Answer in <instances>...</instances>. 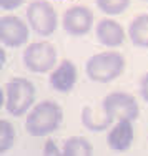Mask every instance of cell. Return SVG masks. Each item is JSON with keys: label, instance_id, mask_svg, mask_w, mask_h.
I'll list each match as a JSON object with an SVG mask.
<instances>
[{"label": "cell", "instance_id": "cell-3", "mask_svg": "<svg viewBox=\"0 0 148 156\" xmlns=\"http://www.w3.org/2000/svg\"><path fill=\"white\" fill-rule=\"evenodd\" d=\"M5 90V110L12 116H23L35 103V85L27 78H12L3 87Z\"/></svg>", "mask_w": 148, "mask_h": 156}, {"label": "cell", "instance_id": "cell-10", "mask_svg": "<svg viewBox=\"0 0 148 156\" xmlns=\"http://www.w3.org/2000/svg\"><path fill=\"white\" fill-rule=\"evenodd\" d=\"M133 121L130 120H120L106 135V143L108 148L113 151H127L132 146L133 138H135V129H133Z\"/></svg>", "mask_w": 148, "mask_h": 156}, {"label": "cell", "instance_id": "cell-18", "mask_svg": "<svg viewBox=\"0 0 148 156\" xmlns=\"http://www.w3.org/2000/svg\"><path fill=\"white\" fill-rule=\"evenodd\" d=\"M140 93H142L143 100L148 103V73L142 78V83H140Z\"/></svg>", "mask_w": 148, "mask_h": 156}, {"label": "cell", "instance_id": "cell-2", "mask_svg": "<svg viewBox=\"0 0 148 156\" xmlns=\"http://www.w3.org/2000/svg\"><path fill=\"white\" fill-rule=\"evenodd\" d=\"M125 70V58L117 51H103L95 53L88 58L85 65V73L92 81L97 83H110L120 76Z\"/></svg>", "mask_w": 148, "mask_h": 156}, {"label": "cell", "instance_id": "cell-15", "mask_svg": "<svg viewBox=\"0 0 148 156\" xmlns=\"http://www.w3.org/2000/svg\"><path fill=\"white\" fill-rule=\"evenodd\" d=\"M15 136H17L15 128H13V125L10 123L9 120L0 121V151H2V153L9 151L10 148L13 146Z\"/></svg>", "mask_w": 148, "mask_h": 156}, {"label": "cell", "instance_id": "cell-17", "mask_svg": "<svg viewBox=\"0 0 148 156\" xmlns=\"http://www.w3.org/2000/svg\"><path fill=\"white\" fill-rule=\"evenodd\" d=\"M23 2L25 0H0V7L5 12H12V10H17L18 7L23 5Z\"/></svg>", "mask_w": 148, "mask_h": 156}, {"label": "cell", "instance_id": "cell-8", "mask_svg": "<svg viewBox=\"0 0 148 156\" xmlns=\"http://www.w3.org/2000/svg\"><path fill=\"white\" fill-rule=\"evenodd\" d=\"M93 27V12L88 7L75 5L63 13V30L72 37H83Z\"/></svg>", "mask_w": 148, "mask_h": 156}, {"label": "cell", "instance_id": "cell-20", "mask_svg": "<svg viewBox=\"0 0 148 156\" xmlns=\"http://www.w3.org/2000/svg\"><path fill=\"white\" fill-rule=\"evenodd\" d=\"M143 2H148V0H143Z\"/></svg>", "mask_w": 148, "mask_h": 156}, {"label": "cell", "instance_id": "cell-13", "mask_svg": "<svg viewBox=\"0 0 148 156\" xmlns=\"http://www.w3.org/2000/svg\"><path fill=\"white\" fill-rule=\"evenodd\" d=\"M93 153V144L85 136H70L65 141L63 154L65 156H90Z\"/></svg>", "mask_w": 148, "mask_h": 156}, {"label": "cell", "instance_id": "cell-16", "mask_svg": "<svg viewBox=\"0 0 148 156\" xmlns=\"http://www.w3.org/2000/svg\"><path fill=\"white\" fill-rule=\"evenodd\" d=\"M43 154L45 156H58V154H62V151L58 150L57 143L52 138H49L45 141V146H43Z\"/></svg>", "mask_w": 148, "mask_h": 156}, {"label": "cell", "instance_id": "cell-19", "mask_svg": "<svg viewBox=\"0 0 148 156\" xmlns=\"http://www.w3.org/2000/svg\"><path fill=\"white\" fill-rule=\"evenodd\" d=\"M0 58H2V60H0V65H5V60H7V55H5V48H0Z\"/></svg>", "mask_w": 148, "mask_h": 156}, {"label": "cell", "instance_id": "cell-12", "mask_svg": "<svg viewBox=\"0 0 148 156\" xmlns=\"http://www.w3.org/2000/svg\"><path fill=\"white\" fill-rule=\"evenodd\" d=\"M128 35H130V40L135 47L148 48V13L133 18Z\"/></svg>", "mask_w": 148, "mask_h": 156}, {"label": "cell", "instance_id": "cell-4", "mask_svg": "<svg viewBox=\"0 0 148 156\" xmlns=\"http://www.w3.org/2000/svg\"><path fill=\"white\" fill-rule=\"evenodd\" d=\"M27 22L38 37H50L58 27L57 12L47 0H33L28 3Z\"/></svg>", "mask_w": 148, "mask_h": 156}, {"label": "cell", "instance_id": "cell-14", "mask_svg": "<svg viewBox=\"0 0 148 156\" xmlns=\"http://www.w3.org/2000/svg\"><path fill=\"white\" fill-rule=\"evenodd\" d=\"M97 7L106 15H121L127 12L132 0H95Z\"/></svg>", "mask_w": 148, "mask_h": 156}, {"label": "cell", "instance_id": "cell-9", "mask_svg": "<svg viewBox=\"0 0 148 156\" xmlns=\"http://www.w3.org/2000/svg\"><path fill=\"white\" fill-rule=\"evenodd\" d=\"M77 78H78V72H77L75 63L70 60H63L52 72L50 85L53 90L60 91V93H70L77 83Z\"/></svg>", "mask_w": 148, "mask_h": 156}, {"label": "cell", "instance_id": "cell-7", "mask_svg": "<svg viewBox=\"0 0 148 156\" xmlns=\"http://www.w3.org/2000/svg\"><path fill=\"white\" fill-rule=\"evenodd\" d=\"M28 25L15 15H3L0 18V40L2 45L10 48H18L28 42Z\"/></svg>", "mask_w": 148, "mask_h": 156}, {"label": "cell", "instance_id": "cell-6", "mask_svg": "<svg viewBox=\"0 0 148 156\" xmlns=\"http://www.w3.org/2000/svg\"><path fill=\"white\" fill-rule=\"evenodd\" d=\"M57 63V48L50 42L30 43L23 51V65L32 73H47Z\"/></svg>", "mask_w": 148, "mask_h": 156}, {"label": "cell", "instance_id": "cell-11", "mask_svg": "<svg viewBox=\"0 0 148 156\" xmlns=\"http://www.w3.org/2000/svg\"><path fill=\"white\" fill-rule=\"evenodd\" d=\"M97 38L102 45L106 47H120L125 42V30L118 22L112 18H103L97 25Z\"/></svg>", "mask_w": 148, "mask_h": 156}, {"label": "cell", "instance_id": "cell-5", "mask_svg": "<svg viewBox=\"0 0 148 156\" xmlns=\"http://www.w3.org/2000/svg\"><path fill=\"white\" fill-rule=\"evenodd\" d=\"M103 111L108 120H130L135 121L140 116V106L135 96L125 91H113L103 98Z\"/></svg>", "mask_w": 148, "mask_h": 156}, {"label": "cell", "instance_id": "cell-1", "mask_svg": "<svg viewBox=\"0 0 148 156\" xmlns=\"http://www.w3.org/2000/svg\"><path fill=\"white\" fill-rule=\"evenodd\" d=\"M63 120V110L57 101H40L37 106H33L25 120V129L30 136L42 138L49 136L50 133L57 131Z\"/></svg>", "mask_w": 148, "mask_h": 156}]
</instances>
